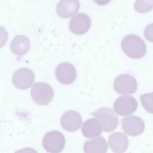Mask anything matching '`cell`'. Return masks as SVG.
I'll return each mask as SVG.
<instances>
[{"label": "cell", "mask_w": 153, "mask_h": 153, "mask_svg": "<svg viewBox=\"0 0 153 153\" xmlns=\"http://www.w3.org/2000/svg\"><path fill=\"white\" fill-rule=\"evenodd\" d=\"M122 49L128 56L134 59L143 57L146 52L145 42L139 36L133 34L128 35L123 39Z\"/></svg>", "instance_id": "1"}, {"label": "cell", "mask_w": 153, "mask_h": 153, "mask_svg": "<svg viewBox=\"0 0 153 153\" xmlns=\"http://www.w3.org/2000/svg\"><path fill=\"white\" fill-rule=\"evenodd\" d=\"M31 98L36 104L43 105L51 102L54 97V91L51 87L44 82L34 83L30 90Z\"/></svg>", "instance_id": "2"}, {"label": "cell", "mask_w": 153, "mask_h": 153, "mask_svg": "<svg viewBox=\"0 0 153 153\" xmlns=\"http://www.w3.org/2000/svg\"><path fill=\"white\" fill-rule=\"evenodd\" d=\"M91 114L97 118L104 131H112L118 125L119 119L117 116L108 108H101Z\"/></svg>", "instance_id": "3"}, {"label": "cell", "mask_w": 153, "mask_h": 153, "mask_svg": "<svg viewBox=\"0 0 153 153\" xmlns=\"http://www.w3.org/2000/svg\"><path fill=\"white\" fill-rule=\"evenodd\" d=\"M65 143V139L63 135L56 130L46 133L42 141L44 148L50 153L61 152L64 147Z\"/></svg>", "instance_id": "4"}, {"label": "cell", "mask_w": 153, "mask_h": 153, "mask_svg": "<svg viewBox=\"0 0 153 153\" xmlns=\"http://www.w3.org/2000/svg\"><path fill=\"white\" fill-rule=\"evenodd\" d=\"M113 86L118 93L128 94L135 92L138 85L136 79L132 76L128 74H122L116 78Z\"/></svg>", "instance_id": "5"}, {"label": "cell", "mask_w": 153, "mask_h": 153, "mask_svg": "<svg viewBox=\"0 0 153 153\" xmlns=\"http://www.w3.org/2000/svg\"><path fill=\"white\" fill-rule=\"evenodd\" d=\"M137 106V102L132 96L124 95L116 100L114 104L113 109L117 114L125 116L134 113Z\"/></svg>", "instance_id": "6"}, {"label": "cell", "mask_w": 153, "mask_h": 153, "mask_svg": "<svg viewBox=\"0 0 153 153\" xmlns=\"http://www.w3.org/2000/svg\"><path fill=\"white\" fill-rule=\"evenodd\" d=\"M33 72L27 68H22L16 70L13 74L12 81L13 85L20 90L30 87L35 80Z\"/></svg>", "instance_id": "7"}, {"label": "cell", "mask_w": 153, "mask_h": 153, "mask_svg": "<svg viewBox=\"0 0 153 153\" xmlns=\"http://www.w3.org/2000/svg\"><path fill=\"white\" fill-rule=\"evenodd\" d=\"M121 126L124 132L128 135L136 136L141 134L145 128L143 121L140 117L131 115L121 120Z\"/></svg>", "instance_id": "8"}, {"label": "cell", "mask_w": 153, "mask_h": 153, "mask_svg": "<svg viewBox=\"0 0 153 153\" xmlns=\"http://www.w3.org/2000/svg\"><path fill=\"white\" fill-rule=\"evenodd\" d=\"M55 76L58 81L62 84H70L75 80L76 72L74 67L68 62L59 64L55 70Z\"/></svg>", "instance_id": "9"}, {"label": "cell", "mask_w": 153, "mask_h": 153, "mask_svg": "<svg viewBox=\"0 0 153 153\" xmlns=\"http://www.w3.org/2000/svg\"><path fill=\"white\" fill-rule=\"evenodd\" d=\"M91 25L90 17L86 14L79 13L74 16L69 23L70 30L76 35H80L86 33Z\"/></svg>", "instance_id": "10"}, {"label": "cell", "mask_w": 153, "mask_h": 153, "mask_svg": "<svg viewBox=\"0 0 153 153\" xmlns=\"http://www.w3.org/2000/svg\"><path fill=\"white\" fill-rule=\"evenodd\" d=\"M82 122L80 114L76 111L70 110L64 113L60 120L61 124L66 130L74 131L79 128Z\"/></svg>", "instance_id": "11"}, {"label": "cell", "mask_w": 153, "mask_h": 153, "mask_svg": "<svg viewBox=\"0 0 153 153\" xmlns=\"http://www.w3.org/2000/svg\"><path fill=\"white\" fill-rule=\"evenodd\" d=\"M80 7L78 0H60L56 6V12L62 18H70L77 13Z\"/></svg>", "instance_id": "12"}, {"label": "cell", "mask_w": 153, "mask_h": 153, "mask_svg": "<svg viewBox=\"0 0 153 153\" xmlns=\"http://www.w3.org/2000/svg\"><path fill=\"white\" fill-rule=\"evenodd\" d=\"M109 147L115 153H123L127 150L128 145L127 136L119 132H114L109 136Z\"/></svg>", "instance_id": "13"}, {"label": "cell", "mask_w": 153, "mask_h": 153, "mask_svg": "<svg viewBox=\"0 0 153 153\" xmlns=\"http://www.w3.org/2000/svg\"><path fill=\"white\" fill-rule=\"evenodd\" d=\"M108 148L106 141L100 136L85 142L83 149L85 153H106Z\"/></svg>", "instance_id": "14"}, {"label": "cell", "mask_w": 153, "mask_h": 153, "mask_svg": "<svg viewBox=\"0 0 153 153\" xmlns=\"http://www.w3.org/2000/svg\"><path fill=\"white\" fill-rule=\"evenodd\" d=\"M81 131L82 134L85 137L92 138L97 137L101 134L102 128L97 120L91 118L83 123Z\"/></svg>", "instance_id": "15"}, {"label": "cell", "mask_w": 153, "mask_h": 153, "mask_svg": "<svg viewBox=\"0 0 153 153\" xmlns=\"http://www.w3.org/2000/svg\"><path fill=\"white\" fill-rule=\"evenodd\" d=\"M30 42L28 38L23 35L16 36L10 44L11 51L15 55L22 56L25 54L30 48Z\"/></svg>", "instance_id": "16"}, {"label": "cell", "mask_w": 153, "mask_h": 153, "mask_svg": "<svg viewBox=\"0 0 153 153\" xmlns=\"http://www.w3.org/2000/svg\"><path fill=\"white\" fill-rule=\"evenodd\" d=\"M153 8V0H137L134 4V10L140 13L147 12L151 10Z\"/></svg>", "instance_id": "17"}, {"label": "cell", "mask_w": 153, "mask_h": 153, "mask_svg": "<svg viewBox=\"0 0 153 153\" xmlns=\"http://www.w3.org/2000/svg\"><path fill=\"white\" fill-rule=\"evenodd\" d=\"M140 97L142 105L145 110L153 114V93L141 95Z\"/></svg>", "instance_id": "18"}, {"label": "cell", "mask_w": 153, "mask_h": 153, "mask_svg": "<svg viewBox=\"0 0 153 153\" xmlns=\"http://www.w3.org/2000/svg\"><path fill=\"white\" fill-rule=\"evenodd\" d=\"M144 35L147 40L153 42V22L147 25L145 27Z\"/></svg>", "instance_id": "19"}, {"label": "cell", "mask_w": 153, "mask_h": 153, "mask_svg": "<svg viewBox=\"0 0 153 153\" xmlns=\"http://www.w3.org/2000/svg\"><path fill=\"white\" fill-rule=\"evenodd\" d=\"M15 153H38L34 149L30 147H25L16 151Z\"/></svg>", "instance_id": "20"}]
</instances>
